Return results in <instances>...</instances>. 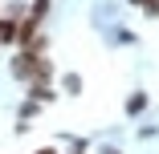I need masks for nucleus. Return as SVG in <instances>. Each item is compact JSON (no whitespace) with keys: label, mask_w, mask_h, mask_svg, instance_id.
I'll list each match as a JSON object with an SVG mask.
<instances>
[{"label":"nucleus","mask_w":159,"mask_h":154,"mask_svg":"<svg viewBox=\"0 0 159 154\" xmlns=\"http://www.w3.org/2000/svg\"><path fill=\"white\" fill-rule=\"evenodd\" d=\"M12 77L16 81H25V85H53V61L49 57H37V53H29V49H20L16 57H12Z\"/></svg>","instance_id":"1"},{"label":"nucleus","mask_w":159,"mask_h":154,"mask_svg":"<svg viewBox=\"0 0 159 154\" xmlns=\"http://www.w3.org/2000/svg\"><path fill=\"white\" fill-rule=\"evenodd\" d=\"M151 106V94H143V89H135L131 98H126V118H139L143 110Z\"/></svg>","instance_id":"2"},{"label":"nucleus","mask_w":159,"mask_h":154,"mask_svg":"<svg viewBox=\"0 0 159 154\" xmlns=\"http://www.w3.org/2000/svg\"><path fill=\"white\" fill-rule=\"evenodd\" d=\"M61 94L66 98H82V73H61Z\"/></svg>","instance_id":"3"},{"label":"nucleus","mask_w":159,"mask_h":154,"mask_svg":"<svg viewBox=\"0 0 159 154\" xmlns=\"http://www.w3.org/2000/svg\"><path fill=\"white\" fill-rule=\"evenodd\" d=\"M53 98H57V89H53V85H29V102L45 106V102H53Z\"/></svg>","instance_id":"4"},{"label":"nucleus","mask_w":159,"mask_h":154,"mask_svg":"<svg viewBox=\"0 0 159 154\" xmlns=\"http://www.w3.org/2000/svg\"><path fill=\"white\" fill-rule=\"evenodd\" d=\"M25 16H29V20H37V24H45V16H49V0H33Z\"/></svg>","instance_id":"5"},{"label":"nucleus","mask_w":159,"mask_h":154,"mask_svg":"<svg viewBox=\"0 0 159 154\" xmlns=\"http://www.w3.org/2000/svg\"><path fill=\"white\" fill-rule=\"evenodd\" d=\"M131 4H135V8H143L151 20H159V0H131Z\"/></svg>","instance_id":"6"},{"label":"nucleus","mask_w":159,"mask_h":154,"mask_svg":"<svg viewBox=\"0 0 159 154\" xmlns=\"http://www.w3.org/2000/svg\"><path fill=\"white\" fill-rule=\"evenodd\" d=\"M37 110H41V106H37V102H25V106H20V122H29V118H33V114H37Z\"/></svg>","instance_id":"7"},{"label":"nucleus","mask_w":159,"mask_h":154,"mask_svg":"<svg viewBox=\"0 0 159 154\" xmlns=\"http://www.w3.org/2000/svg\"><path fill=\"white\" fill-rule=\"evenodd\" d=\"M98 154H122V150H118V146H114V142H106V146H102V150H98Z\"/></svg>","instance_id":"8"},{"label":"nucleus","mask_w":159,"mask_h":154,"mask_svg":"<svg viewBox=\"0 0 159 154\" xmlns=\"http://www.w3.org/2000/svg\"><path fill=\"white\" fill-rule=\"evenodd\" d=\"M33 154H61L57 146H41V150H33Z\"/></svg>","instance_id":"9"},{"label":"nucleus","mask_w":159,"mask_h":154,"mask_svg":"<svg viewBox=\"0 0 159 154\" xmlns=\"http://www.w3.org/2000/svg\"><path fill=\"white\" fill-rule=\"evenodd\" d=\"M82 154H86V150H82Z\"/></svg>","instance_id":"10"}]
</instances>
